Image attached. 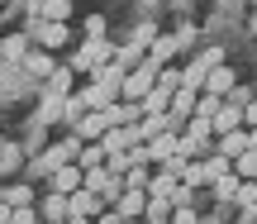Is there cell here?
Masks as SVG:
<instances>
[{"mask_svg": "<svg viewBox=\"0 0 257 224\" xmlns=\"http://www.w3.org/2000/svg\"><path fill=\"white\" fill-rule=\"evenodd\" d=\"M114 57H119V38H81V43L72 48V57H67V67H72L76 76H91V72H100V67H110Z\"/></svg>", "mask_w": 257, "mask_h": 224, "instance_id": "cell-1", "label": "cell"}, {"mask_svg": "<svg viewBox=\"0 0 257 224\" xmlns=\"http://www.w3.org/2000/svg\"><path fill=\"white\" fill-rule=\"evenodd\" d=\"M191 43H195V24H181L176 34H157V38H153V48H148V57H153L157 67H172Z\"/></svg>", "mask_w": 257, "mask_h": 224, "instance_id": "cell-2", "label": "cell"}, {"mask_svg": "<svg viewBox=\"0 0 257 224\" xmlns=\"http://www.w3.org/2000/svg\"><path fill=\"white\" fill-rule=\"evenodd\" d=\"M143 148H148V167H162V162H172V158H191V143H186L176 129H167V134H157V139H148Z\"/></svg>", "mask_w": 257, "mask_h": 224, "instance_id": "cell-3", "label": "cell"}, {"mask_svg": "<svg viewBox=\"0 0 257 224\" xmlns=\"http://www.w3.org/2000/svg\"><path fill=\"white\" fill-rule=\"evenodd\" d=\"M157 72H162V67H157L153 57H143L138 67H128V72H124V95H119V100H138V105H143V95L157 86Z\"/></svg>", "mask_w": 257, "mask_h": 224, "instance_id": "cell-4", "label": "cell"}, {"mask_svg": "<svg viewBox=\"0 0 257 224\" xmlns=\"http://www.w3.org/2000/svg\"><path fill=\"white\" fill-rule=\"evenodd\" d=\"M224 62V48H205V53H195L191 62L181 67V86H191V91H200L205 86V76L214 72V67Z\"/></svg>", "mask_w": 257, "mask_h": 224, "instance_id": "cell-5", "label": "cell"}, {"mask_svg": "<svg viewBox=\"0 0 257 224\" xmlns=\"http://www.w3.org/2000/svg\"><path fill=\"white\" fill-rule=\"evenodd\" d=\"M81 186H86V191H95V196H100V200H105L110 210H114V200L124 196V177H114L110 167H91V172H86V181H81Z\"/></svg>", "mask_w": 257, "mask_h": 224, "instance_id": "cell-6", "label": "cell"}, {"mask_svg": "<svg viewBox=\"0 0 257 224\" xmlns=\"http://www.w3.org/2000/svg\"><path fill=\"white\" fill-rule=\"evenodd\" d=\"M29 48H34V38H29L24 29H15V34H0V62H10V67H24Z\"/></svg>", "mask_w": 257, "mask_h": 224, "instance_id": "cell-7", "label": "cell"}, {"mask_svg": "<svg viewBox=\"0 0 257 224\" xmlns=\"http://www.w3.org/2000/svg\"><path fill=\"white\" fill-rule=\"evenodd\" d=\"M100 210H110V205H105V200L95 196V191H86V186L67 196V215H76V219H95Z\"/></svg>", "mask_w": 257, "mask_h": 224, "instance_id": "cell-8", "label": "cell"}, {"mask_svg": "<svg viewBox=\"0 0 257 224\" xmlns=\"http://www.w3.org/2000/svg\"><path fill=\"white\" fill-rule=\"evenodd\" d=\"M38 191L43 186H34V181H0V200L5 205H38Z\"/></svg>", "mask_w": 257, "mask_h": 224, "instance_id": "cell-9", "label": "cell"}, {"mask_svg": "<svg viewBox=\"0 0 257 224\" xmlns=\"http://www.w3.org/2000/svg\"><path fill=\"white\" fill-rule=\"evenodd\" d=\"M238 81H243V76L233 72L229 62H219V67H214L210 76H205V86H200V91H205V95H219V100H224V95H229V91H233Z\"/></svg>", "mask_w": 257, "mask_h": 224, "instance_id": "cell-10", "label": "cell"}, {"mask_svg": "<svg viewBox=\"0 0 257 224\" xmlns=\"http://www.w3.org/2000/svg\"><path fill=\"white\" fill-rule=\"evenodd\" d=\"M105 129H110V124H105V110H86L81 120L72 124V134H76L81 143H100V139H105Z\"/></svg>", "mask_w": 257, "mask_h": 224, "instance_id": "cell-11", "label": "cell"}, {"mask_svg": "<svg viewBox=\"0 0 257 224\" xmlns=\"http://www.w3.org/2000/svg\"><path fill=\"white\" fill-rule=\"evenodd\" d=\"M100 143H105V153H128L143 143V134H138V124H119V129H105Z\"/></svg>", "mask_w": 257, "mask_h": 224, "instance_id": "cell-12", "label": "cell"}, {"mask_svg": "<svg viewBox=\"0 0 257 224\" xmlns=\"http://www.w3.org/2000/svg\"><path fill=\"white\" fill-rule=\"evenodd\" d=\"M81 181H86V172L76 167V162H67V167H57L43 186H48V191H62V196H72V191H81Z\"/></svg>", "mask_w": 257, "mask_h": 224, "instance_id": "cell-13", "label": "cell"}, {"mask_svg": "<svg viewBox=\"0 0 257 224\" xmlns=\"http://www.w3.org/2000/svg\"><path fill=\"white\" fill-rule=\"evenodd\" d=\"M143 120V105L138 100H114V105H105V124L110 129H119V124H138Z\"/></svg>", "mask_w": 257, "mask_h": 224, "instance_id": "cell-14", "label": "cell"}, {"mask_svg": "<svg viewBox=\"0 0 257 224\" xmlns=\"http://www.w3.org/2000/svg\"><path fill=\"white\" fill-rule=\"evenodd\" d=\"M238 186H243V177L229 172V177H219L210 186V200H214V205H233V210H238Z\"/></svg>", "mask_w": 257, "mask_h": 224, "instance_id": "cell-15", "label": "cell"}, {"mask_svg": "<svg viewBox=\"0 0 257 224\" xmlns=\"http://www.w3.org/2000/svg\"><path fill=\"white\" fill-rule=\"evenodd\" d=\"M38 219H67V196L62 191H38Z\"/></svg>", "mask_w": 257, "mask_h": 224, "instance_id": "cell-16", "label": "cell"}, {"mask_svg": "<svg viewBox=\"0 0 257 224\" xmlns=\"http://www.w3.org/2000/svg\"><path fill=\"white\" fill-rule=\"evenodd\" d=\"M248 148H252L248 129H233V134H219V139H214V153H224V158H238V153H248Z\"/></svg>", "mask_w": 257, "mask_h": 224, "instance_id": "cell-17", "label": "cell"}, {"mask_svg": "<svg viewBox=\"0 0 257 224\" xmlns=\"http://www.w3.org/2000/svg\"><path fill=\"white\" fill-rule=\"evenodd\" d=\"M114 210H119V219H143V210H148V191H124V196L114 200Z\"/></svg>", "mask_w": 257, "mask_h": 224, "instance_id": "cell-18", "label": "cell"}, {"mask_svg": "<svg viewBox=\"0 0 257 224\" xmlns=\"http://www.w3.org/2000/svg\"><path fill=\"white\" fill-rule=\"evenodd\" d=\"M233 129H243V110H238V105H229V100H219V115H214V139H219V134H233Z\"/></svg>", "mask_w": 257, "mask_h": 224, "instance_id": "cell-19", "label": "cell"}, {"mask_svg": "<svg viewBox=\"0 0 257 224\" xmlns=\"http://www.w3.org/2000/svg\"><path fill=\"white\" fill-rule=\"evenodd\" d=\"M57 72V62L48 57V48H29V57H24V76H53Z\"/></svg>", "mask_w": 257, "mask_h": 224, "instance_id": "cell-20", "label": "cell"}, {"mask_svg": "<svg viewBox=\"0 0 257 224\" xmlns=\"http://www.w3.org/2000/svg\"><path fill=\"white\" fill-rule=\"evenodd\" d=\"M38 19H48V24H72V0H43V5H38Z\"/></svg>", "mask_w": 257, "mask_h": 224, "instance_id": "cell-21", "label": "cell"}, {"mask_svg": "<svg viewBox=\"0 0 257 224\" xmlns=\"http://www.w3.org/2000/svg\"><path fill=\"white\" fill-rule=\"evenodd\" d=\"M15 167H24V148H19L15 139H0V177L15 172Z\"/></svg>", "mask_w": 257, "mask_h": 224, "instance_id": "cell-22", "label": "cell"}, {"mask_svg": "<svg viewBox=\"0 0 257 224\" xmlns=\"http://www.w3.org/2000/svg\"><path fill=\"white\" fill-rule=\"evenodd\" d=\"M43 91L72 95V91H76V72H72V67H57V72H53V76H48V81H43Z\"/></svg>", "mask_w": 257, "mask_h": 224, "instance_id": "cell-23", "label": "cell"}, {"mask_svg": "<svg viewBox=\"0 0 257 224\" xmlns=\"http://www.w3.org/2000/svg\"><path fill=\"white\" fill-rule=\"evenodd\" d=\"M172 129V115H143V120H138V134H143V143L148 139H157V134H167Z\"/></svg>", "mask_w": 257, "mask_h": 224, "instance_id": "cell-24", "label": "cell"}, {"mask_svg": "<svg viewBox=\"0 0 257 224\" xmlns=\"http://www.w3.org/2000/svg\"><path fill=\"white\" fill-rule=\"evenodd\" d=\"M181 181H186V186H195V191H210V177H205V158H191V162H186Z\"/></svg>", "mask_w": 257, "mask_h": 224, "instance_id": "cell-25", "label": "cell"}, {"mask_svg": "<svg viewBox=\"0 0 257 224\" xmlns=\"http://www.w3.org/2000/svg\"><path fill=\"white\" fill-rule=\"evenodd\" d=\"M105 158H110V153H105V143H86V148H81V158H76V167H81V172L105 167Z\"/></svg>", "mask_w": 257, "mask_h": 224, "instance_id": "cell-26", "label": "cell"}, {"mask_svg": "<svg viewBox=\"0 0 257 224\" xmlns=\"http://www.w3.org/2000/svg\"><path fill=\"white\" fill-rule=\"evenodd\" d=\"M157 34H162V29H157V19H143V24H138L134 34H128V43H134V48H143V53H148Z\"/></svg>", "mask_w": 257, "mask_h": 224, "instance_id": "cell-27", "label": "cell"}, {"mask_svg": "<svg viewBox=\"0 0 257 224\" xmlns=\"http://www.w3.org/2000/svg\"><path fill=\"white\" fill-rule=\"evenodd\" d=\"M172 200H162V196H148V210H143V219L148 224H157V219H172Z\"/></svg>", "mask_w": 257, "mask_h": 224, "instance_id": "cell-28", "label": "cell"}, {"mask_svg": "<svg viewBox=\"0 0 257 224\" xmlns=\"http://www.w3.org/2000/svg\"><path fill=\"white\" fill-rule=\"evenodd\" d=\"M148 181H153V167H148V162L124 172V191H148Z\"/></svg>", "mask_w": 257, "mask_h": 224, "instance_id": "cell-29", "label": "cell"}, {"mask_svg": "<svg viewBox=\"0 0 257 224\" xmlns=\"http://www.w3.org/2000/svg\"><path fill=\"white\" fill-rule=\"evenodd\" d=\"M233 172H238L243 181H257V148H248V153H238V158H233Z\"/></svg>", "mask_w": 257, "mask_h": 224, "instance_id": "cell-30", "label": "cell"}, {"mask_svg": "<svg viewBox=\"0 0 257 224\" xmlns=\"http://www.w3.org/2000/svg\"><path fill=\"white\" fill-rule=\"evenodd\" d=\"M224 100H229V105H238V110H248V105L257 100V86H248V81H238V86H233L229 95H224Z\"/></svg>", "mask_w": 257, "mask_h": 224, "instance_id": "cell-31", "label": "cell"}, {"mask_svg": "<svg viewBox=\"0 0 257 224\" xmlns=\"http://www.w3.org/2000/svg\"><path fill=\"white\" fill-rule=\"evenodd\" d=\"M81 29H86V38H110V19H105V15H91Z\"/></svg>", "mask_w": 257, "mask_h": 224, "instance_id": "cell-32", "label": "cell"}, {"mask_svg": "<svg viewBox=\"0 0 257 224\" xmlns=\"http://www.w3.org/2000/svg\"><path fill=\"white\" fill-rule=\"evenodd\" d=\"M172 224H200V210H195V205H176L172 210Z\"/></svg>", "mask_w": 257, "mask_h": 224, "instance_id": "cell-33", "label": "cell"}, {"mask_svg": "<svg viewBox=\"0 0 257 224\" xmlns=\"http://www.w3.org/2000/svg\"><path fill=\"white\" fill-rule=\"evenodd\" d=\"M10 224H38V205H19V210H10Z\"/></svg>", "mask_w": 257, "mask_h": 224, "instance_id": "cell-34", "label": "cell"}, {"mask_svg": "<svg viewBox=\"0 0 257 224\" xmlns=\"http://www.w3.org/2000/svg\"><path fill=\"white\" fill-rule=\"evenodd\" d=\"M195 115H210V120H214V115H219V95H205V91H200V100H195Z\"/></svg>", "mask_w": 257, "mask_h": 224, "instance_id": "cell-35", "label": "cell"}, {"mask_svg": "<svg viewBox=\"0 0 257 224\" xmlns=\"http://www.w3.org/2000/svg\"><path fill=\"white\" fill-rule=\"evenodd\" d=\"M243 129H257V100L248 105V110H243Z\"/></svg>", "mask_w": 257, "mask_h": 224, "instance_id": "cell-36", "label": "cell"}, {"mask_svg": "<svg viewBox=\"0 0 257 224\" xmlns=\"http://www.w3.org/2000/svg\"><path fill=\"white\" fill-rule=\"evenodd\" d=\"M10 210H15V205H5V200H0V224H10Z\"/></svg>", "mask_w": 257, "mask_h": 224, "instance_id": "cell-37", "label": "cell"}, {"mask_svg": "<svg viewBox=\"0 0 257 224\" xmlns=\"http://www.w3.org/2000/svg\"><path fill=\"white\" fill-rule=\"evenodd\" d=\"M138 5H143V10H148V15H153V10H157V5H162V0H138Z\"/></svg>", "mask_w": 257, "mask_h": 224, "instance_id": "cell-38", "label": "cell"}, {"mask_svg": "<svg viewBox=\"0 0 257 224\" xmlns=\"http://www.w3.org/2000/svg\"><path fill=\"white\" fill-rule=\"evenodd\" d=\"M38 224H67V219H38Z\"/></svg>", "mask_w": 257, "mask_h": 224, "instance_id": "cell-39", "label": "cell"}, {"mask_svg": "<svg viewBox=\"0 0 257 224\" xmlns=\"http://www.w3.org/2000/svg\"><path fill=\"white\" fill-rule=\"evenodd\" d=\"M0 5H5V0H0Z\"/></svg>", "mask_w": 257, "mask_h": 224, "instance_id": "cell-40", "label": "cell"}, {"mask_svg": "<svg viewBox=\"0 0 257 224\" xmlns=\"http://www.w3.org/2000/svg\"><path fill=\"white\" fill-rule=\"evenodd\" d=\"M252 224H257V219H252Z\"/></svg>", "mask_w": 257, "mask_h": 224, "instance_id": "cell-41", "label": "cell"}]
</instances>
